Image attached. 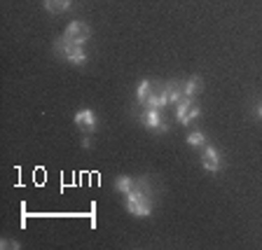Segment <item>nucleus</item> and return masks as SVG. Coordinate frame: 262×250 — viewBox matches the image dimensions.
I'll return each instance as SVG.
<instances>
[{"mask_svg": "<svg viewBox=\"0 0 262 250\" xmlns=\"http://www.w3.org/2000/svg\"><path fill=\"white\" fill-rule=\"evenodd\" d=\"M126 213L134 218H147L152 215V187L147 185V180H136V187L126 194Z\"/></svg>", "mask_w": 262, "mask_h": 250, "instance_id": "obj_1", "label": "nucleus"}, {"mask_svg": "<svg viewBox=\"0 0 262 250\" xmlns=\"http://www.w3.org/2000/svg\"><path fill=\"white\" fill-rule=\"evenodd\" d=\"M54 52L59 56H63L68 63H73V65H84L87 63V52H84V44H75V42H71L68 38H56L54 40Z\"/></svg>", "mask_w": 262, "mask_h": 250, "instance_id": "obj_2", "label": "nucleus"}, {"mask_svg": "<svg viewBox=\"0 0 262 250\" xmlns=\"http://www.w3.org/2000/svg\"><path fill=\"white\" fill-rule=\"evenodd\" d=\"M199 105L192 101V98H183L180 103H176V120H178V124L187 126L192 120H196L199 117Z\"/></svg>", "mask_w": 262, "mask_h": 250, "instance_id": "obj_3", "label": "nucleus"}, {"mask_svg": "<svg viewBox=\"0 0 262 250\" xmlns=\"http://www.w3.org/2000/svg\"><path fill=\"white\" fill-rule=\"evenodd\" d=\"M141 124L150 131H157V133H166L169 131V124L162 120V112L155 108H145L141 112Z\"/></svg>", "mask_w": 262, "mask_h": 250, "instance_id": "obj_4", "label": "nucleus"}, {"mask_svg": "<svg viewBox=\"0 0 262 250\" xmlns=\"http://www.w3.org/2000/svg\"><path fill=\"white\" fill-rule=\"evenodd\" d=\"M63 38H68L75 44H84L89 38H92V28H89L84 21H71L68 28L63 31Z\"/></svg>", "mask_w": 262, "mask_h": 250, "instance_id": "obj_5", "label": "nucleus"}, {"mask_svg": "<svg viewBox=\"0 0 262 250\" xmlns=\"http://www.w3.org/2000/svg\"><path fill=\"white\" fill-rule=\"evenodd\" d=\"M73 122H75L82 131H87V133H94V131H96V126H98L96 112H94V110H89V108L77 110L75 117H73Z\"/></svg>", "mask_w": 262, "mask_h": 250, "instance_id": "obj_6", "label": "nucleus"}, {"mask_svg": "<svg viewBox=\"0 0 262 250\" xmlns=\"http://www.w3.org/2000/svg\"><path fill=\"white\" fill-rule=\"evenodd\" d=\"M202 164H204V169L208 171V173H218L220 171V154H218V150L215 147H211V145H204V150H202Z\"/></svg>", "mask_w": 262, "mask_h": 250, "instance_id": "obj_7", "label": "nucleus"}, {"mask_svg": "<svg viewBox=\"0 0 262 250\" xmlns=\"http://www.w3.org/2000/svg\"><path fill=\"white\" fill-rule=\"evenodd\" d=\"M202 87H204V80H202V77H199V75H192L187 82H183V96L194 101V98L202 94Z\"/></svg>", "mask_w": 262, "mask_h": 250, "instance_id": "obj_8", "label": "nucleus"}, {"mask_svg": "<svg viewBox=\"0 0 262 250\" xmlns=\"http://www.w3.org/2000/svg\"><path fill=\"white\" fill-rule=\"evenodd\" d=\"M152 92H155V84L150 80H141L138 82V87H136V101L141 105H145L147 103V98L152 96Z\"/></svg>", "mask_w": 262, "mask_h": 250, "instance_id": "obj_9", "label": "nucleus"}, {"mask_svg": "<svg viewBox=\"0 0 262 250\" xmlns=\"http://www.w3.org/2000/svg\"><path fill=\"white\" fill-rule=\"evenodd\" d=\"M164 87H166V92H169V101L171 103H180V101H183V82H178V80H173V82H169V84H164Z\"/></svg>", "mask_w": 262, "mask_h": 250, "instance_id": "obj_10", "label": "nucleus"}, {"mask_svg": "<svg viewBox=\"0 0 262 250\" xmlns=\"http://www.w3.org/2000/svg\"><path fill=\"white\" fill-rule=\"evenodd\" d=\"M134 187H136V180L131 178V175H120V178L115 180V190L122 192V194H129Z\"/></svg>", "mask_w": 262, "mask_h": 250, "instance_id": "obj_11", "label": "nucleus"}, {"mask_svg": "<svg viewBox=\"0 0 262 250\" xmlns=\"http://www.w3.org/2000/svg\"><path fill=\"white\" fill-rule=\"evenodd\" d=\"M73 0H45V7H47V12H52V14H61V12H66L68 7H71Z\"/></svg>", "mask_w": 262, "mask_h": 250, "instance_id": "obj_12", "label": "nucleus"}, {"mask_svg": "<svg viewBox=\"0 0 262 250\" xmlns=\"http://www.w3.org/2000/svg\"><path fill=\"white\" fill-rule=\"evenodd\" d=\"M187 145L190 147H204L206 145V136H204L202 131H190V133H187Z\"/></svg>", "mask_w": 262, "mask_h": 250, "instance_id": "obj_13", "label": "nucleus"}, {"mask_svg": "<svg viewBox=\"0 0 262 250\" xmlns=\"http://www.w3.org/2000/svg\"><path fill=\"white\" fill-rule=\"evenodd\" d=\"M0 245H3V248H19V243H14V241H10V239H5Z\"/></svg>", "mask_w": 262, "mask_h": 250, "instance_id": "obj_14", "label": "nucleus"}, {"mask_svg": "<svg viewBox=\"0 0 262 250\" xmlns=\"http://www.w3.org/2000/svg\"><path fill=\"white\" fill-rule=\"evenodd\" d=\"M82 147H84V150H89V147H92V141H89V138H84V141H82Z\"/></svg>", "mask_w": 262, "mask_h": 250, "instance_id": "obj_15", "label": "nucleus"}, {"mask_svg": "<svg viewBox=\"0 0 262 250\" xmlns=\"http://www.w3.org/2000/svg\"><path fill=\"white\" fill-rule=\"evenodd\" d=\"M255 115H257V117H260V120H262V103L255 108Z\"/></svg>", "mask_w": 262, "mask_h": 250, "instance_id": "obj_16", "label": "nucleus"}]
</instances>
